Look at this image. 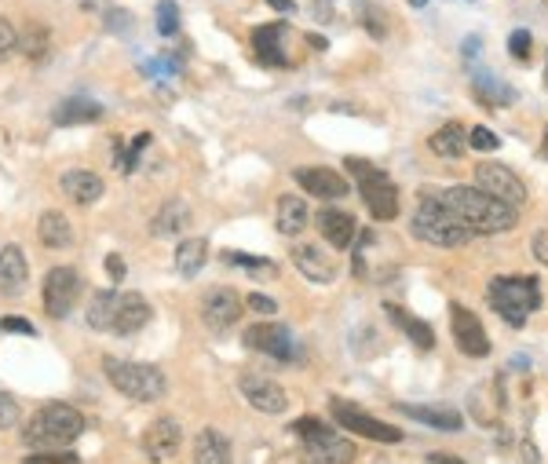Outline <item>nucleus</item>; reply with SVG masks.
Listing matches in <instances>:
<instances>
[{"mask_svg":"<svg viewBox=\"0 0 548 464\" xmlns=\"http://www.w3.org/2000/svg\"><path fill=\"white\" fill-rule=\"evenodd\" d=\"M333 417H337V424H344L351 435H359V439H373V443H388V446L402 443V432L395 428V424L369 417V413L359 410L355 402L333 399Z\"/></svg>","mask_w":548,"mask_h":464,"instance_id":"nucleus-7","label":"nucleus"},{"mask_svg":"<svg viewBox=\"0 0 548 464\" xmlns=\"http://www.w3.org/2000/svg\"><path fill=\"white\" fill-rule=\"evenodd\" d=\"M311 15H315L318 22H329L333 19V0H315V4H311Z\"/></svg>","mask_w":548,"mask_h":464,"instance_id":"nucleus-46","label":"nucleus"},{"mask_svg":"<svg viewBox=\"0 0 548 464\" xmlns=\"http://www.w3.org/2000/svg\"><path fill=\"white\" fill-rule=\"evenodd\" d=\"M424 4H428V0H413V8H424Z\"/></svg>","mask_w":548,"mask_h":464,"instance_id":"nucleus-52","label":"nucleus"},{"mask_svg":"<svg viewBox=\"0 0 548 464\" xmlns=\"http://www.w3.org/2000/svg\"><path fill=\"white\" fill-rule=\"evenodd\" d=\"M249 307H253L256 315H274V300H271V296H264V293L249 296Z\"/></svg>","mask_w":548,"mask_h":464,"instance_id":"nucleus-44","label":"nucleus"},{"mask_svg":"<svg viewBox=\"0 0 548 464\" xmlns=\"http://www.w3.org/2000/svg\"><path fill=\"white\" fill-rule=\"evenodd\" d=\"M238 315H242V300H238V293L227 289V285L209 289L205 300H201V318H205V326L216 329V333L231 329L234 322H238Z\"/></svg>","mask_w":548,"mask_h":464,"instance_id":"nucleus-13","label":"nucleus"},{"mask_svg":"<svg viewBox=\"0 0 548 464\" xmlns=\"http://www.w3.org/2000/svg\"><path fill=\"white\" fill-rule=\"evenodd\" d=\"M486 300H490V307L505 318L508 326L519 329L527 326V318L538 311L541 289L534 278H494L490 289H486Z\"/></svg>","mask_w":548,"mask_h":464,"instance_id":"nucleus-4","label":"nucleus"},{"mask_svg":"<svg viewBox=\"0 0 548 464\" xmlns=\"http://www.w3.org/2000/svg\"><path fill=\"white\" fill-rule=\"evenodd\" d=\"M114 304H117V293H95L92 304H88V326L99 329V333H110Z\"/></svg>","mask_w":548,"mask_h":464,"instance_id":"nucleus-34","label":"nucleus"},{"mask_svg":"<svg viewBox=\"0 0 548 464\" xmlns=\"http://www.w3.org/2000/svg\"><path fill=\"white\" fill-rule=\"evenodd\" d=\"M103 117V106L88 99V95H70L55 106V125H88V121H99Z\"/></svg>","mask_w":548,"mask_h":464,"instance_id":"nucleus-23","label":"nucleus"},{"mask_svg":"<svg viewBox=\"0 0 548 464\" xmlns=\"http://www.w3.org/2000/svg\"><path fill=\"white\" fill-rule=\"evenodd\" d=\"M242 395L249 399V406L260 413H267V417H278V413L285 410V391L274 384V380H264V377H242Z\"/></svg>","mask_w":548,"mask_h":464,"instance_id":"nucleus-19","label":"nucleus"},{"mask_svg":"<svg viewBox=\"0 0 548 464\" xmlns=\"http://www.w3.org/2000/svg\"><path fill=\"white\" fill-rule=\"evenodd\" d=\"M187 227H190V209L183 201H165L161 212L154 216V223H150L154 238H176V234H183Z\"/></svg>","mask_w":548,"mask_h":464,"instance_id":"nucleus-25","label":"nucleus"},{"mask_svg":"<svg viewBox=\"0 0 548 464\" xmlns=\"http://www.w3.org/2000/svg\"><path fill=\"white\" fill-rule=\"evenodd\" d=\"M534 256H538L541 264L548 267V231H538V234H534Z\"/></svg>","mask_w":548,"mask_h":464,"instance_id":"nucleus-47","label":"nucleus"},{"mask_svg":"<svg viewBox=\"0 0 548 464\" xmlns=\"http://www.w3.org/2000/svg\"><path fill=\"white\" fill-rule=\"evenodd\" d=\"M293 264L300 267V275L311 278V282H329L337 275L333 271V260L322 253V245H293Z\"/></svg>","mask_w":548,"mask_h":464,"instance_id":"nucleus-22","label":"nucleus"},{"mask_svg":"<svg viewBox=\"0 0 548 464\" xmlns=\"http://www.w3.org/2000/svg\"><path fill=\"white\" fill-rule=\"evenodd\" d=\"M223 264L242 267V271H249L253 278H274L278 275V267H274L267 256H249V253H238V249H223Z\"/></svg>","mask_w":548,"mask_h":464,"instance_id":"nucleus-32","label":"nucleus"},{"mask_svg":"<svg viewBox=\"0 0 548 464\" xmlns=\"http://www.w3.org/2000/svg\"><path fill=\"white\" fill-rule=\"evenodd\" d=\"M402 413H410L413 421L432 424V428H446V432H457L461 428V413L446 410V406H402Z\"/></svg>","mask_w":548,"mask_h":464,"instance_id":"nucleus-30","label":"nucleus"},{"mask_svg":"<svg viewBox=\"0 0 548 464\" xmlns=\"http://www.w3.org/2000/svg\"><path fill=\"white\" fill-rule=\"evenodd\" d=\"M106 380L114 384L121 395L136 402H158L165 395V373L158 366H147V362H125V359H106L103 362Z\"/></svg>","mask_w":548,"mask_h":464,"instance_id":"nucleus-5","label":"nucleus"},{"mask_svg":"<svg viewBox=\"0 0 548 464\" xmlns=\"http://www.w3.org/2000/svg\"><path fill=\"white\" fill-rule=\"evenodd\" d=\"M428 464H464L461 457H450V454H432L428 457Z\"/></svg>","mask_w":548,"mask_h":464,"instance_id":"nucleus-50","label":"nucleus"},{"mask_svg":"<svg viewBox=\"0 0 548 464\" xmlns=\"http://www.w3.org/2000/svg\"><path fill=\"white\" fill-rule=\"evenodd\" d=\"M475 85H479V95H483L486 103H512V99H516V92H512V88L508 85H501V81H490V77H479V81H475Z\"/></svg>","mask_w":548,"mask_h":464,"instance_id":"nucleus-37","label":"nucleus"},{"mask_svg":"<svg viewBox=\"0 0 548 464\" xmlns=\"http://www.w3.org/2000/svg\"><path fill=\"white\" fill-rule=\"evenodd\" d=\"M384 311H388V315L395 318V326H399L402 333H406V337H410L413 344H417V348H421V351H432L435 337H432V329L424 326L421 318L406 315V311H402V307H395V304H388V307H384Z\"/></svg>","mask_w":548,"mask_h":464,"instance_id":"nucleus-31","label":"nucleus"},{"mask_svg":"<svg viewBox=\"0 0 548 464\" xmlns=\"http://www.w3.org/2000/svg\"><path fill=\"white\" fill-rule=\"evenodd\" d=\"M26 282H30V264L19 245L0 249V296H22Z\"/></svg>","mask_w":548,"mask_h":464,"instance_id":"nucleus-20","label":"nucleus"},{"mask_svg":"<svg viewBox=\"0 0 548 464\" xmlns=\"http://www.w3.org/2000/svg\"><path fill=\"white\" fill-rule=\"evenodd\" d=\"M530 33L527 30H516L512 37H508V52H512V59H519V63H527V55H530Z\"/></svg>","mask_w":548,"mask_h":464,"instance_id":"nucleus-42","label":"nucleus"},{"mask_svg":"<svg viewBox=\"0 0 548 464\" xmlns=\"http://www.w3.org/2000/svg\"><path fill=\"white\" fill-rule=\"evenodd\" d=\"M77 293H81V278L74 267H55L52 275L44 278V311L52 318H66L74 311Z\"/></svg>","mask_w":548,"mask_h":464,"instance_id":"nucleus-10","label":"nucleus"},{"mask_svg":"<svg viewBox=\"0 0 548 464\" xmlns=\"http://www.w3.org/2000/svg\"><path fill=\"white\" fill-rule=\"evenodd\" d=\"M348 172L355 176V183H359L362 190V201H366L369 212H373L377 220L388 223L399 216V190H395V183H391L377 165H369V161L362 158H348Z\"/></svg>","mask_w":548,"mask_h":464,"instance_id":"nucleus-6","label":"nucleus"},{"mask_svg":"<svg viewBox=\"0 0 548 464\" xmlns=\"http://www.w3.org/2000/svg\"><path fill=\"white\" fill-rule=\"evenodd\" d=\"M106 275L114 278V282H121V278H125V260H121L117 253L106 256Z\"/></svg>","mask_w":548,"mask_h":464,"instance_id":"nucleus-45","label":"nucleus"},{"mask_svg":"<svg viewBox=\"0 0 548 464\" xmlns=\"http://www.w3.org/2000/svg\"><path fill=\"white\" fill-rule=\"evenodd\" d=\"M318 231L326 238L333 249H351L355 238H359V223L351 212H340V209H322L318 212Z\"/></svg>","mask_w":548,"mask_h":464,"instance_id":"nucleus-18","label":"nucleus"},{"mask_svg":"<svg viewBox=\"0 0 548 464\" xmlns=\"http://www.w3.org/2000/svg\"><path fill=\"white\" fill-rule=\"evenodd\" d=\"M158 33L161 37H176L180 33V8H176V0H161L158 4Z\"/></svg>","mask_w":548,"mask_h":464,"instance_id":"nucleus-35","label":"nucleus"},{"mask_svg":"<svg viewBox=\"0 0 548 464\" xmlns=\"http://www.w3.org/2000/svg\"><path fill=\"white\" fill-rule=\"evenodd\" d=\"M443 201L472 234H501L516 227V209L505 205V201L490 198L479 187H450L443 194Z\"/></svg>","mask_w":548,"mask_h":464,"instance_id":"nucleus-1","label":"nucleus"},{"mask_svg":"<svg viewBox=\"0 0 548 464\" xmlns=\"http://www.w3.org/2000/svg\"><path fill=\"white\" fill-rule=\"evenodd\" d=\"M37 234H41L44 249H70L74 245V227L63 212H44L41 223H37Z\"/></svg>","mask_w":548,"mask_h":464,"instance_id":"nucleus-26","label":"nucleus"},{"mask_svg":"<svg viewBox=\"0 0 548 464\" xmlns=\"http://www.w3.org/2000/svg\"><path fill=\"white\" fill-rule=\"evenodd\" d=\"M523 464H541V454H538V446L530 443V439H523Z\"/></svg>","mask_w":548,"mask_h":464,"instance_id":"nucleus-49","label":"nucleus"},{"mask_svg":"<svg viewBox=\"0 0 548 464\" xmlns=\"http://www.w3.org/2000/svg\"><path fill=\"white\" fill-rule=\"evenodd\" d=\"M428 147H432L439 158H461L464 150H468V132H464V125L450 121V125H443L428 139Z\"/></svg>","mask_w":548,"mask_h":464,"instance_id":"nucleus-28","label":"nucleus"},{"mask_svg":"<svg viewBox=\"0 0 548 464\" xmlns=\"http://www.w3.org/2000/svg\"><path fill=\"white\" fill-rule=\"evenodd\" d=\"M351 461H355V446H351V439H344L337 432L304 439V446H300V464H351Z\"/></svg>","mask_w":548,"mask_h":464,"instance_id":"nucleus-12","label":"nucleus"},{"mask_svg":"<svg viewBox=\"0 0 548 464\" xmlns=\"http://www.w3.org/2000/svg\"><path fill=\"white\" fill-rule=\"evenodd\" d=\"M15 421H19V402H15V395L0 391V428H11Z\"/></svg>","mask_w":548,"mask_h":464,"instance_id":"nucleus-43","label":"nucleus"},{"mask_svg":"<svg viewBox=\"0 0 548 464\" xmlns=\"http://www.w3.org/2000/svg\"><path fill=\"white\" fill-rule=\"evenodd\" d=\"M205 256H209V245L205 238H187V242L176 245V271L183 278H194L205 267Z\"/></svg>","mask_w":548,"mask_h":464,"instance_id":"nucleus-29","label":"nucleus"},{"mask_svg":"<svg viewBox=\"0 0 548 464\" xmlns=\"http://www.w3.org/2000/svg\"><path fill=\"white\" fill-rule=\"evenodd\" d=\"M450 329H454L457 348H461L464 355H472V359L490 355V337H486L483 322H479L468 307H461V304L450 307Z\"/></svg>","mask_w":548,"mask_h":464,"instance_id":"nucleus-11","label":"nucleus"},{"mask_svg":"<svg viewBox=\"0 0 548 464\" xmlns=\"http://www.w3.org/2000/svg\"><path fill=\"white\" fill-rule=\"evenodd\" d=\"M282 41H285V26H282V22H267V26H256V30H253L256 59H260L264 66H274V70H285V66H289V55H285Z\"/></svg>","mask_w":548,"mask_h":464,"instance_id":"nucleus-17","label":"nucleus"},{"mask_svg":"<svg viewBox=\"0 0 548 464\" xmlns=\"http://www.w3.org/2000/svg\"><path fill=\"white\" fill-rule=\"evenodd\" d=\"M48 44H52V33H48V26H41V22L26 26V33L19 37L22 55H26V59H33V63H41L44 55H48Z\"/></svg>","mask_w":548,"mask_h":464,"instance_id":"nucleus-33","label":"nucleus"},{"mask_svg":"<svg viewBox=\"0 0 548 464\" xmlns=\"http://www.w3.org/2000/svg\"><path fill=\"white\" fill-rule=\"evenodd\" d=\"M150 315H154V311H150V304L139 293H117L110 333H117V337H132V333H139V329L147 326Z\"/></svg>","mask_w":548,"mask_h":464,"instance_id":"nucleus-16","label":"nucleus"},{"mask_svg":"<svg viewBox=\"0 0 548 464\" xmlns=\"http://www.w3.org/2000/svg\"><path fill=\"white\" fill-rule=\"evenodd\" d=\"M267 4H271L274 11H296V4H293V0H267Z\"/></svg>","mask_w":548,"mask_h":464,"instance_id":"nucleus-51","label":"nucleus"},{"mask_svg":"<svg viewBox=\"0 0 548 464\" xmlns=\"http://www.w3.org/2000/svg\"><path fill=\"white\" fill-rule=\"evenodd\" d=\"M296 183L307 190V194H315V198H326V201H337L344 198L351 190V183L340 176V172L326 169V165H304V169L293 172Z\"/></svg>","mask_w":548,"mask_h":464,"instance_id":"nucleus-15","label":"nucleus"},{"mask_svg":"<svg viewBox=\"0 0 548 464\" xmlns=\"http://www.w3.org/2000/svg\"><path fill=\"white\" fill-rule=\"evenodd\" d=\"M22 464H77V454H70V450H33Z\"/></svg>","mask_w":548,"mask_h":464,"instance_id":"nucleus-38","label":"nucleus"},{"mask_svg":"<svg viewBox=\"0 0 548 464\" xmlns=\"http://www.w3.org/2000/svg\"><path fill=\"white\" fill-rule=\"evenodd\" d=\"M81 432H85V417L74 406L48 402L22 428V443L30 446V450H66L70 443L81 439Z\"/></svg>","mask_w":548,"mask_h":464,"instance_id":"nucleus-3","label":"nucleus"},{"mask_svg":"<svg viewBox=\"0 0 548 464\" xmlns=\"http://www.w3.org/2000/svg\"><path fill=\"white\" fill-rule=\"evenodd\" d=\"M63 194L74 205H95V201L103 198V180L95 176V172H88V169H70L63 176Z\"/></svg>","mask_w":548,"mask_h":464,"instance_id":"nucleus-21","label":"nucleus"},{"mask_svg":"<svg viewBox=\"0 0 548 464\" xmlns=\"http://www.w3.org/2000/svg\"><path fill=\"white\" fill-rule=\"evenodd\" d=\"M15 48H19V33H15V26H11L8 19H0V63H4Z\"/></svg>","mask_w":548,"mask_h":464,"instance_id":"nucleus-41","label":"nucleus"},{"mask_svg":"<svg viewBox=\"0 0 548 464\" xmlns=\"http://www.w3.org/2000/svg\"><path fill=\"white\" fill-rule=\"evenodd\" d=\"M468 147H472V150H483V154H486V150H497V147H501V139H497L494 132H490V128L479 125V128H472V132H468Z\"/></svg>","mask_w":548,"mask_h":464,"instance_id":"nucleus-39","label":"nucleus"},{"mask_svg":"<svg viewBox=\"0 0 548 464\" xmlns=\"http://www.w3.org/2000/svg\"><path fill=\"white\" fill-rule=\"evenodd\" d=\"M180 443H183V432L172 417H161V421H154L147 432H143V450H147V457L154 464L172 461V457L180 454Z\"/></svg>","mask_w":548,"mask_h":464,"instance_id":"nucleus-14","label":"nucleus"},{"mask_svg":"<svg viewBox=\"0 0 548 464\" xmlns=\"http://www.w3.org/2000/svg\"><path fill=\"white\" fill-rule=\"evenodd\" d=\"M359 19H362V26H366V33L369 37H384V33H388V19H384V15H380L377 8H373V4H369V0H362L359 4Z\"/></svg>","mask_w":548,"mask_h":464,"instance_id":"nucleus-36","label":"nucleus"},{"mask_svg":"<svg viewBox=\"0 0 548 464\" xmlns=\"http://www.w3.org/2000/svg\"><path fill=\"white\" fill-rule=\"evenodd\" d=\"M0 333H22V337H37L30 318H19V315H4L0 318Z\"/></svg>","mask_w":548,"mask_h":464,"instance_id":"nucleus-40","label":"nucleus"},{"mask_svg":"<svg viewBox=\"0 0 548 464\" xmlns=\"http://www.w3.org/2000/svg\"><path fill=\"white\" fill-rule=\"evenodd\" d=\"M274 223H278V231L282 234H300L307 227V205L304 198H293V194H285L278 198V212H274Z\"/></svg>","mask_w":548,"mask_h":464,"instance_id":"nucleus-27","label":"nucleus"},{"mask_svg":"<svg viewBox=\"0 0 548 464\" xmlns=\"http://www.w3.org/2000/svg\"><path fill=\"white\" fill-rule=\"evenodd\" d=\"M245 348L260 351V355H271L278 362H293L296 355V340L289 333V326L282 322H256L249 333H245Z\"/></svg>","mask_w":548,"mask_h":464,"instance_id":"nucleus-9","label":"nucleus"},{"mask_svg":"<svg viewBox=\"0 0 548 464\" xmlns=\"http://www.w3.org/2000/svg\"><path fill=\"white\" fill-rule=\"evenodd\" d=\"M410 231L417 234L424 245H439V249H461V245H468L475 238L454 212L446 209L443 194H432V190H424L421 201H417Z\"/></svg>","mask_w":548,"mask_h":464,"instance_id":"nucleus-2","label":"nucleus"},{"mask_svg":"<svg viewBox=\"0 0 548 464\" xmlns=\"http://www.w3.org/2000/svg\"><path fill=\"white\" fill-rule=\"evenodd\" d=\"M128 22H132V15H128V11H106V26H128Z\"/></svg>","mask_w":548,"mask_h":464,"instance_id":"nucleus-48","label":"nucleus"},{"mask_svg":"<svg viewBox=\"0 0 548 464\" xmlns=\"http://www.w3.org/2000/svg\"><path fill=\"white\" fill-rule=\"evenodd\" d=\"M475 180H479V190H486L490 198L505 201V205H512V209L527 201V187H523V180H519L512 169H505V165L483 161V165L475 169Z\"/></svg>","mask_w":548,"mask_h":464,"instance_id":"nucleus-8","label":"nucleus"},{"mask_svg":"<svg viewBox=\"0 0 548 464\" xmlns=\"http://www.w3.org/2000/svg\"><path fill=\"white\" fill-rule=\"evenodd\" d=\"M194 464H231V443L216 428H201L194 443Z\"/></svg>","mask_w":548,"mask_h":464,"instance_id":"nucleus-24","label":"nucleus"}]
</instances>
